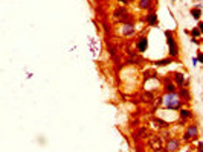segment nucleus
<instances>
[{
  "mask_svg": "<svg viewBox=\"0 0 203 152\" xmlns=\"http://www.w3.org/2000/svg\"><path fill=\"white\" fill-rule=\"evenodd\" d=\"M177 85L174 84V81H170V79H165V82H163V91L165 94H168V93H177Z\"/></svg>",
  "mask_w": 203,
  "mask_h": 152,
  "instance_id": "obj_9",
  "label": "nucleus"
},
{
  "mask_svg": "<svg viewBox=\"0 0 203 152\" xmlns=\"http://www.w3.org/2000/svg\"><path fill=\"white\" fill-rule=\"evenodd\" d=\"M128 2H130V3H131V2H133V0H128Z\"/></svg>",
  "mask_w": 203,
  "mask_h": 152,
  "instance_id": "obj_21",
  "label": "nucleus"
},
{
  "mask_svg": "<svg viewBox=\"0 0 203 152\" xmlns=\"http://www.w3.org/2000/svg\"><path fill=\"white\" fill-rule=\"evenodd\" d=\"M154 123H159V126H162V128H168V126H170V123H168V122H165V120L159 119V117L154 119Z\"/></svg>",
  "mask_w": 203,
  "mask_h": 152,
  "instance_id": "obj_15",
  "label": "nucleus"
},
{
  "mask_svg": "<svg viewBox=\"0 0 203 152\" xmlns=\"http://www.w3.org/2000/svg\"><path fill=\"white\" fill-rule=\"evenodd\" d=\"M197 28L200 29V32H202V35H203V21H202V20L197 21Z\"/></svg>",
  "mask_w": 203,
  "mask_h": 152,
  "instance_id": "obj_18",
  "label": "nucleus"
},
{
  "mask_svg": "<svg viewBox=\"0 0 203 152\" xmlns=\"http://www.w3.org/2000/svg\"><path fill=\"white\" fill-rule=\"evenodd\" d=\"M197 59L200 64H203V50H197Z\"/></svg>",
  "mask_w": 203,
  "mask_h": 152,
  "instance_id": "obj_16",
  "label": "nucleus"
},
{
  "mask_svg": "<svg viewBox=\"0 0 203 152\" xmlns=\"http://www.w3.org/2000/svg\"><path fill=\"white\" fill-rule=\"evenodd\" d=\"M179 97H180V99L185 102V103H188V102H191V93H189V90H188V88L186 87H180L179 88Z\"/></svg>",
  "mask_w": 203,
  "mask_h": 152,
  "instance_id": "obj_11",
  "label": "nucleus"
},
{
  "mask_svg": "<svg viewBox=\"0 0 203 152\" xmlns=\"http://www.w3.org/2000/svg\"><path fill=\"white\" fill-rule=\"evenodd\" d=\"M179 117H180L182 122L183 120H188V119H192L194 117V111L188 110V108H182V110H179Z\"/></svg>",
  "mask_w": 203,
  "mask_h": 152,
  "instance_id": "obj_13",
  "label": "nucleus"
},
{
  "mask_svg": "<svg viewBox=\"0 0 203 152\" xmlns=\"http://www.w3.org/2000/svg\"><path fill=\"white\" fill-rule=\"evenodd\" d=\"M199 137V125L197 123H191L186 126V129H185L183 136H182V141L183 143H191L194 140H197Z\"/></svg>",
  "mask_w": 203,
  "mask_h": 152,
  "instance_id": "obj_2",
  "label": "nucleus"
},
{
  "mask_svg": "<svg viewBox=\"0 0 203 152\" xmlns=\"http://www.w3.org/2000/svg\"><path fill=\"white\" fill-rule=\"evenodd\" d=\"M197 64H199V59H197V56H192V66L196 67Z\"/></svg>",
  "mask_w": 203,
  "mask_h": 152,
  "instance_id": "obj_19",
  "label": "nucleus"
},
{
  "mask_svg": "<svg viewBox=\"0 0 203 152\" xmlns=\"http://www.w3.org/2000/svg\"><path fill=\"white\" fill-rule=\"evenodd\" d=\"M196 152H203V141H199V143H197V149H196Z\"/></svg>",
  "mask_w": 203,
  "mask_h": 152,
  "instance_id": "obj_17",
  "label": "nucleus"
},
{
  "mask_svg": "<svg viewBox=\"0 0 203 152\" xmlns=\"http://www.w3.org/2000/svg\"><path fill=\"white\" fill-rule=\"evenodd\" d=\"M139 9H144V11H154V5H153V0H139L137 2Z\"/></svg>",
  "mask_w": 203,
  "mask_h": 152,
  "instance_id": "obj_10",
  "label": "nucleus"
},
{
  "mask_svg": "<svg viewBox=\"0 0 203 152\" xmlns=\"http://www.w3.org/2000/svg\"><path fill=\"white\" fill-rule=\"evenodd\" d=\"M121 32L124 37H133L136 34V28H135V23H124L121 28Z\"/></svg>",
  "mask_w": 203,
  "mask_h": 152,
  "instance_id": "obj_5",
  "label": "nucleus"
},
{
  "mask_svg": "<svg viewBox=\"0 0 203 152\" xmlns=\"http://www.w3.org/2000/svg\"><path fill=\"white\" fill-rule=\"evenodd\" d=\"M173 2H177V0H173Z\"/></svg>",
  "mask_w": 203,
  "mask_h": 152,
  "instance_id": "obj_22",
  "label": "nucleus"
},
{
  "mask_svg": "<svg viewBox=\"0 0 203 152\" xmlns=\"http://www.w3.org/2000/svg\"><path fill=\"white\" fill-rule=\"evenodd\" d=\"M173 79H174V84L177 85L179 88L188 85L186 78H185V73H182V71H174V73H173Z\"/></svg>",
  "mask_w": 203,
  "mask_h": 152,
  "instance_id": "obj_4",
  "label": "nucleus"
},
{
  "mask_svg": "<svg viewBox=\"0 0 203 152\" xmlns=\"http://www.w3.org/2000/svg\"><path fill=\"white\" fill-rule=\"evenodd\" d=\"M165 38H166V46H168V56H171L173 59H176V62H179V55H180V46L176 38V32L166 29L165 32Z\"/></svg>",
  "mask_w": 203,
  "mask_h": 152,
  "instance_id": "obj_1",
  "label": "nucleus"
},
{
  "mask_svg": "<svg viewBox=\"0 0 203 152\" xmlns=\"http://www.w3.org/2000/svg\"><path fill=\"white\" fill-rule=\"evenodd\" d=\"M144 21H145V24H148V26H151V28H154V26H157L159 24V20H157V14L154 12V11H150L145 17H144Z\"/></svg>",
  "mask_w": 203,
  "mask_h": 152,
  "instance_id": "obj_6",
  "label": "nucleus"
},
{
  "mask_svg": "<svg viewBox=\"0 0 203 152\" xmlns=\"http://www.w3.org/2000/svg\"><path fill=\"white\" fill-rule=\"evenodd\" d=\"M136 49L139 53H145L148 50V38L147 35H140V37L136 40Z\"/></svg>",
  "mask_w": 203,
  "mask_h": 152,
  "instance_id": "obj_3",
  "label": "nucleus"
},
{
  "mask_svg": "<svg viewBox=\"0 0 203 152\" xmlns=\"http://www.w3.org/2000/svg\"><path fill=\"white\" fill-rule=\"evenodd\" d=\"M173 62H176V59H173L171 56H166V58H162V59H156V61H153V64H154L156 67H166V66L173 64Z\"/></svg>",
  "mask_w": 203,
  "mask_h": 152,
  "instance_id": "obj_12",
  "label": "nucleus"
},
{
  "mask_svg": "<svg viewBox=\"0 0 203 152\" xmlns=\"http://www.w3.org/2000/svg\"><path fill=\"white\" fill-rule=\"evenodd\" d=\"M118 2H119L121 5H124V6H125V5H130V2H128V0H118Z\"/></svg>",
  "mask_w": 203,
  "mask_h": 152,
  "instance_id": "obj_20",
  "label": "nucleus"
},
{
  "mask_svg": "<svg viewBox=\"0 0 203 152\" xmlns=\"http://www.w3.org/2000/svg\"><path fill=\"white\" fill-rule=\"evenodd\" d=\"M189 35H191V38H199V37H202V32H200V29L197 28H192L191 31H189Z\"/></svg>",
  "mask_w": 203,
  "mask_h": 152,
  "instance_id": "obj_14",
  "label": "nucleus"
},
{
  "mask_svg": "<svg viewBox=\"0 0 203 152\" xmlns=\"http://www.w3.org/2000/svg\"><path fill=\"white\" fill-rule=\"evenodd\" d=\"M166 152H177L180 149V140L179 138H170L166 141Z\"/></svg>",
  "mask_w": 203,
  "mask_h": 152,
  "instance_id": "obj_7",
  "label": "nucleus"
},
{
  "mask_svg": "<svg viewBox=\"0 0 203 152\" xmlns=\"http://www.w3.org/2000/svg\"><path fill=\"white\" fill-rule=\"evenodd\" d=\"M202 9H203V5L202 3H199V5H196V6H192L191 9H189V15L192 17L194 20H197V21H200V19H202Z\"/></svg>",
  "mask_w": 203,
  "mask_h": 152,
  "instance_id": "obj_8",
  "label": "nucleus"
}]
</instances>
